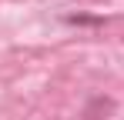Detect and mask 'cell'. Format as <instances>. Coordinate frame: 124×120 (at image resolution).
Here are the masks:
<instances>
[{"label": "cell", "instance_id": "1", "mask_svg": "<svg viewBox=\"0 0 124 120\" xmlns=\"http://www.w3.org/2000/svg\"><path fill=\"white\" fill-rule=\"evenodd\" d=\"M114 100L111 97H104V93H94V97L84 103V110H81V120H107L111 113H114Z\"/></svg>", "mask_w": 124, "mask_h": 120}, {"label": "cell", "instance_id": "2", "mask_svg": "<svg viewBox=\"0 0 124 120\" xmlns=\"http://www.w3.org/2000/svg\"><path fill=\"white\" fill-rule=\"evenodd\" d=\"M64 23H70V27H87V23H104V17H91V13H67Z\"/></svg>", "mask_w": 124, "mask_h": 120}]
</instances>
